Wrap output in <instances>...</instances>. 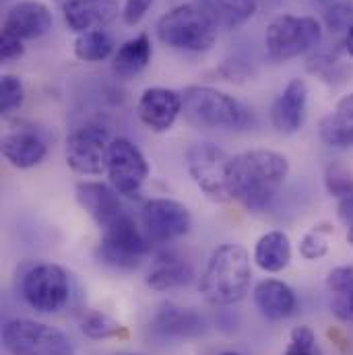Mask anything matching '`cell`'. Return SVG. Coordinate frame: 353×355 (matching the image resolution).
<instances>
[{"label":"cell","instance_id":"6da1fadb","mask_svg":"<svg viewBox=\"0 0 353 355\" xmlns=\"http://www.w3.org/2000/svg\"><path fill=\"white\" fill-rule=\"evenodd\" d=\"M289 174V162L275 151L252 149L230 159L227 192L244 209L259 213L277 196Z\"/></svg>","mask_w":353,"mask_h":355},{"label":"cell","instance_id":"7a4b0ae2","mask_svg":"<svg viewBox=\"0 0 353 355\" xmlns=\"http://www.w3.org/2000/svg\"><path fill=\"white\" fill-rule=\"evenodd\" d=\"M250 259L240 244L219 246L200 277L203 295L217 306H232L244 300L250 287Z\"/></svg>","mask_w":353,"mask_h":355},{"label":"cell","instance_id":"3957f363","mask_svg":"<svg viewBox=\"0 0 353 355\" xmlns=\"http://www.w3.org/2000/svg\"><path fill=\"white\" fill-rule=\"evenodd\" d=\"M182 112L198 128L244 130L252 126V112L236 97L205 85H190L182 91Z\"/></svg>","mask_w":353,"mask_h":355},{"label":"cell","instance_id":"277c9868","mask_svg":"<svg viewBox=\"0 0 353 355\" xmlns=\"http://www.w3.org/2000/svg\"><path fill=\"white\" fill-rule=\"evenodd\" d=\"M157 35L170 48L207 52L217 40V25L203 6L180 4L157 21Z\"/></svg>","mask_w":353,"mask_h":355},{"label":"cell","instance_id":"5b68a950","mask_svg":"<svg viewBox=\"0 0 353 355\" xmlns=\"http://www.w3.org/2000/svg\"><path fill=\"white\" fill-rule=\"evenodd\" d=\"M322 40L320 23L312 17L279 15L266 27L265 46L270 60L285 62L318 46Z\"/></svg>","mask_w":353,"mask_h":355},{"label":"cell","instance_id":"8992f818","mask_svg":"<svg viewBox=\"0 0 353 355\" xmlns=\"http://www.w3.org/2000/svg\"><path fill=\"white\" fill-rule=\"evenodd\" d=\"M2 343L10 355H75L64 333L27 318L8 320L2 329Z\"/></svg>","mask_w":353,"mask_h":355},{"label":"cell","instance_id":"52a82bcc","mask_svg":"<svg viewBox=\"0 0 353 355\" xmlns=\"http://www.w3.org/2000/svg\"><path fill=\"white\" fill-rule=\"evenodd\" d=\"M151 242L141 234L135 219L124 213L107 227H103V236L99 242V261L114 268H135L149 254Z\"/></svg>","mask_w":353,"mask_h":355},{"label":"cell","instance_id":"ba28073f","mask_svg":"<svg viewBox=\"0 0 353 355\" xmlns=\"http://www.w3.org/2000/svg\"><path fill=\"white\" fill-rule=\"evenodd\" d=\"M227 153L213 143H194L186 151V168L194 184L217 202L230 200L227 192Z\"/></svg>","mask_w":353,"mask_h":355},{"label":"cell","instance_id":"9c48e42d","mask_svg":"<svg viewBox=\"0 0 353 355\" xmlns=\"http://www.w3.org/2000/svg\"><path fill=\"white\" fill-rule=\"evenodd\" d=\"M21 291L33 310L52 314L67 304L71 285L64 268L58 265H37L23 277Z\"/></svg>","mask_w":353,"mask_h":355},{"label":"cell","instance_id":"30bf717a","mask_svg":"<svg viewBox=\"0 0 353 355\" xmlns=\"http://www.w3.org/2000/svg\"><path fill=\"white\" fill-rule=\"evenodd\" d=\"M110 132L101 126H85L67 139V164L83 176H101L107 170Z\"/></svg>","mask_w":353,"mask_h":355},{"label":"cell","instance_id":"8fae6325","mask_svg":"<svg viewBox=\"0 0 353 355\" xmlns=\"http://www.w3.org/2000/svg\"><path fill=\"white\" fill-rule=\"evenodd\" d=\"M105 172L116 192L135 196L149 176V166L137 145L126 139H114L110 143Z\"/></svg>","mask_w":353,"mask_h":355},{"label":"cell","instance_id":"7c38bea8","mask_svg":"<svg viewBox=\"0 0 353 355\" xmlns=\"http://www.w3.org/2000/svg\"><path fill=\"white\" fill-rule=\"evenodd\" d=\"M192 223L190 211L170 198H151L143 207V225L149 242L168 244L188 234Z\"/></svg>","mask_w":353,"mask_h":355},{"label":"cell","instance_id":"4fadbf2b","mask_svg":"<svg viewBox=\"0 0 353 355\" xmlns=\"http://www.w3.org/2000/svg\"><path fill=\"white\" fill-rule=\"evenodd\" d=\"M180 112H182V93L174 89L151 87L139 99V116L143 124L155 132L170 130Z\"/></svg>","mask_w":353,"mask_h":355},{"label":"cell","instance_id":"5bb4252c","mask_svg":"<svg viewBox=\"0 0 353 355\" xmlns=\"http://www.w3.org/2000/svg\"><path fill=\"white\" fill-rule=\"evenodd\" d=\"M52 29V12L46 4L35 0H25L6 12L4 19V33H10L19 40H37Z\"/></svg>","mask_w":353,"mask_h":355},{"label":"cell","instance_id":"9a60e30c","mask_svg":"<svg viewBox=\"0 0 353 355\" xmlns=\"http://www.w3.org/2000/svg\"><path fill=\"white\" fill-rule=\"evenodd\" d=\"M308 103V87L302 79H293L275 99L270 110L273 126L283 135H293L302 128Z\"/></svg>","mask_w":353,"mask_h":355},{"label":"cell","instance_id":"2e32d148","mask_svg":"<svg viewBox=\"0 0 353 355\" xmlns=\"http://www.w3.org/2000/svg\"><path fill=\"white\" fill-rule=\"evenodd\" d=\"M77 200L101 230L126 213L118 194L101 182H81L77 186Z\"/></svg>","mask_w":353,"mask_h":355},{"label":"cell","instance_id":"e0dca14e","mask_svg":"<svg viewBox=\"0 0 353 355\" xmlns=\"http://www.w3.org/2000/svg\"><path fill=\"white\" fill-rule=\"evenodd\" d=\"M116 15V0H69L64 4V21L75 33L101 29L114 21Z\"/></svg>","mask_w":353,"mask_h":355},{"label":"cell","instance_id":"ac0fdd59","mask_svg":"<svg viewBox=\"0 0 353 355\" xmlns=\"http://www.w3.org/2000/svg\"><path fill=\"white\" fill-rule=\"evenodd\" d=\"M151 327L162 337L190 339V337H198L205 331V320L198 312H194L190 308H180L174 304H166L153 316Z\"/></svg>","mask_w":353,"mask_h":355},{"label":"cell","instance_id":"d6986e66","mask_svg":"<svg viewBox=\"0 0 353 355\" xmlns=\"http://www.w3.org/2000/svg\"><path fill=\"white\" fill-rule=\"evenodd\" d=\"M2 153L6 162L19 170L37 166L46 157V143L33 130H12L2 139Z\"/></svg>","mask_w":353,"mask_h":355},{"label":"cell","instance_id":"ffe728a7","mask_svg":"<svg viewBox=\"0 0 353 355\" xmlns=\"http://www.w3.org/2000/svg\"><path fill=\"white\" fill-rule=\"evenodd\" d=\"M255 304L268 320H285L295 312V293L277 279H266L255 289Z\"/></svg>","mask_w":353,"mask_h":355},{"label":"cell","instance_id":"44dd1931","mask_svg":"<svg viewBox=\"0 0 353 355\" xmlns=\"http://www.w3.org/2000/svg\"><path fill=\"white\" fill-rule=\"evenodd\" d=\"M320 139L333 149L353 147V93L341 97L335 110L320 122Z\"/></svg>","mask_w":353,"mask_h":355},{"label":"cell","instance_id":"7402d4cb","mask_svg":"<svg viewBox=\"0 0 353 355\" xmlns=\"http://www.w3.org/2000/svg\"><path fill=\"white\" fill-rule=\"evenodd\" d=\"M194 277L192 266L178 257H157L149 268L147 285L155 291H168L188 285Z\"/></svg>","mask_w":353,"mask_h":355},{"label":"cell","instance_id":"603a6c76","mask_svg":"<svg viewBox=\"0 0 353 355\" xmlns=\"http://www.w3.org/2000/svg\"><path fill=\"white\" fill-rule=\"evenodd\" d=\"M200 6L217 27L225 29L242 27L246 21L252 19L259 8L255 0H203Z\"/></svg>","mask_w":353,"mask_h":355},{"label":"cell","instance_id":"cb8c5ba5","mask_svg":"<svg viewBox=\"0 0 353 355\" xmlns=\"http://www.w3.org/2000/svg\"><path fill=\"white\" fill-rule=\"evenodd\" d=\"M151 60V42L145 33L128 40L114 56V73L122 79H132L147 69Z\"/></svg>","mask_w":353,"mask_h":355},{"label":"cell","instance_id":"d4e9b609","mask_svg":"<svg viewBox=\"0 0 353 355\" xmlns=\"http://www.w3.org/2000/svg\"><path fill=\"white\" fill-rule=\"evenodd\" d=\"M255 261L266 272H279L291 261V244L283 232H268L255 248Z\"/></svg>","mask_w":353,"mask_h":355},{"label":"cell","instance_id":"484cf974","mask_svg":"<svg viewBox=\"0 0 353 355\" xmlns=\"http://www.w3.org/2000/svg\"><path fill=\"white\" fill-rule=\"evenodd\" d=\"M327 285L333 293V314L341 322H353V266L333 268L327 277Z\"/></svg>","mask_w":353,"mask_h":355},{"label":"cell","instance_id":"4316f807","mask_svg":"<svg viewBox=\"0 0 353 355\" xmlns=\"http://www.w3.org/2000/svg\"><path fill=\"white\" fill-rule=\"evenodd\" d=\"M114 50L112 37L103 29H93L81 33L75 42V54L83 62H99L105 60Z\"/></svg>","mask_w":353,"mask_h":355},{"label":"cell","instance_id":"83f0119b","mask_svg":"<svg viewBox=\"0 0 353 355\" xmlns=\"http://www.w3.org/2000/svg\"><path fill=\"white\" fill-rule=\"evenodd\" d=\"M81 331L89 339H112V337H128V331L114 318L103 312L89 310L81 316Z\"/></svg>","mask_w":353,"mask_h":355},{"label":"cell","instance_id":"f1b7e54d","mask_svg":"<svg viewBox=\"0 0 353 355\" xmlns=\"http://www.w3.org/2000/svg\"><path fill=\"white\" fill-rule=\"evenodd\" d=\"M325 23L333 33H347L353 27V0H339L325 12Z\"/></svg>","mask_w":353,"mask_h":355},{"label":"cell","instance_id":"f546056e","mask_svg":"<svg viewBox=\"0 0 353 355\" xmlns=\"http://www.w3.org/2000/svg\"><path fill=\"white\" fill-rule=\"evenodd\" d=\"M285 355H320L314 331L310 327H295L291 331Z\"/></svg>","mask_w":353,"mask_h":355},{"label":"cell","instance_id":"4dcf8cb0","mask_svg":"<svg viewBox=\"0 0 353 355\" xmlns=\"http://www.w3.org/2000/svg\"><path fill=\"white\" fill-rule=\"evenodd\" d=\"M325 184L333 196L345 198V196L353 194V174L343 166H337V164L329 166L327 174H325Z\"/></svg>","mask_w":353,"mask_h":355},{"label":"cell","instance_id":"1f68e13d","mask_svg":"<svg viewBox=\"0 0 353 355\" xmlns=\"http://www.w3.org/2000/svg\"><path fill=\"white\" fill-rule=\"evenodd\" d=\"M23 97H25L23 83L12 75H4L0 81V112L10 114L23 103Z\"/></svg>","mask_w":353,"mask_h":355},{"label":"cell","instance_id":"d6a6232c","mask_svg":"<svg viewBox=\"0 0 353 355\" xmlns=\"http://www.w3.org/2000/svg\"><path fill=\"white\" fill-rule=\"evenodd\" d=\"M327 250H329L327 240L318 234V230L306 234V236L302 238V242H300V252H302V257L308 259V261L322 259V257L327 254Z\"/></svg>","mask_w":353,"mask_h":355},{"label":"cell","instance_id":"836d02e7","mask_svg":"<svg viewBox=\"0 0 353 355\" xmlns=\"http://www.w3.org/2000/svg\"><path fill=\"white\" fill-rule=\"evenodd\" d=\"M25 52V46H23V40L10 35V33H4L2 31V40H0V58L4 62H10V60H17L21 58Z\"/></svg>","mask_w":353,"mask_h":355},{"label":"cell","instance_id":"e575fe53","mask_svg":"<svg viewBox=\"0 0 353 355\" xmlns=\"http://www.w3.org/2000/svg\"><path fill=\"white\" fill-rule=\"evenodd\" d=\"M153 4V0H126L122 17L126 25H137L141 23V19L145 17V12L149 10V6Z\"/></svg>","mask_w":353,"mask_h":355},{"label":"cell","instance_id":"d590c367","mask_svg":"<svg viewBox=\"0 0 353 355\" xmlns=\"http://www.w3.org/2000/svg\"><path fill=\"white\" fill-rule=\"evenodd\" d=\"M337 213H339V219L343 221V225L347 227V240H350V244H353V194L339 200Z\"/></svg>","mask_w":353,"mask_h":355},{"label":"cell","instance_id":"8d00e7d4","mask_svg":"<svg viewBox=\"0 0 353 355\" xmlns=\"http://www.w3.org/2000/svg\"><path fill=\"white\" fill-rule=\"evenodd\" d=\"M257 2V6L259 8H265V10H273V8H277L283 0H255Z\"/></svg>","mask_w":353,"mask_h":355},{"label":"cell","instance_id":"74e56055","mask_svg":"<svg viewBox=\"0 0 353 355\" xmlns=\"http://www.w3.org/2000/svg\"><path fill=\"white\" fill-rule=\"evenodd\" d=\"M343 48H345V52L353 56V27L345 33V37H343Z\"/></svg>","mask_w":353,"mask_h":355},{"label":"cell","instance_id":"f35d334b","mask_svg":"<svg viewBox=\"0 0 353 355\" xmlns=\"http://www.w3.org/2000/svg\"><path fill=\"white\" fill-rule=\"evenodd\" d=\"M118 355H139V354H118Z\"/></svg>","mask_w":353,"mask_h":355},{"label":"cell","instance_id":"ab89813d","mask_svg":"<svg viewBox=\"0 0 353 355\" xmlns=\"http://www.w3.org/2000/svg\"><path fill=\"white\" fill-rule=\"evenodd\" d=\"M221 355H238V354H232V352H230V354H221Z\"/></svg>","mask_w":353,"mask_h":355},{"label":"cell","instance_id":"60d3db41","mask_svg":"<svg viewBox=\"0 0 353 355\" xmlns=\"http://www.w3.org/2000/svg\"><path fill=\"white\" fill-rule=\"evenodd\" d=\"M318 2H331V0H318Z\"/></svg>","mask_w":353,"mask_h":355}]
</instances>
